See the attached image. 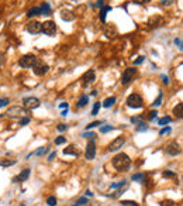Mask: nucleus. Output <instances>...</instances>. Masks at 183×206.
Returning a JSON list of instances; mask_svg holds the SVG:
<instances>
[{
	"instance_id": "obj_1",
	"label": "nucleus",
	"mask_w": 183,
	"mask_h": 206,
	"mask_svg": "<svg viewBox=\"0 0 183 206\" xmlns=\"http://www.w3.org/2000/svg\"><path fill=\"white\" fill-rule=\"evenodd\" d=\"M111 164L117 171H126V169H128L130 165H131V159H130V157H128L127 154L120 152V154H117V155L113 158Z\"/></svg>"
},
{
	"instance_id": "obj_2",
	"label": "nucleus",
	"mask_w": 183,
	"mask_h": 206,
	"mask_svg": "<svg viewBox=\"0 0 183 206\" xmlns=\"http://www.w3.org/2000/svg\"><path fill=\"white\" fill-rule=\"evenodd\" d=\"M142 104H144L142 97H141L140 95H137V93H133V95H130L127 97V106L128 107L140 109V107H142Z\"/></svg>"
},
{
	"instance_id": "obj_3",
	"label": "nucleus",
	"mask_w": 183,
	"mask_h": 206,
	"mask_svg": "<svg viewBox=\"0 0 183 206\" xmlns=\"http://www.w3.org/2000/svg\"><path fill=\"white\" fill-rule=\"evenodd\" d=\"M41 31L44 34H47V35H49V37H52V35H55L56 32V24L54 21H51V20H48V21L41 24Z\"/></svg>"
},
{
	"instance_id": "obj_4",
	"label": "nucleus",
	"mask_w": 183,
	"mask_h": 206,
	"mask_svg": "<svg viewBox=\"0 0 183 206\" xmlns=\"http://www.w3.org/2000/svg\"><path fill=\"white\" fill-rule=\"evenodd\" d=\"M35 61H37V56L32 55V54H27V55H24L20 58L18 63H20V66H23V68H31L32 65L35 63Z\"/></svg>"
},
{
	"instance_id": "obj_5",
	"label": "nucleus",
	"mask_w": 183,
	"mask_h": 206,
	"mask_svg": "<svg viewBox=\"0 0 183 206\" xmlns=\"http://www.w3.org/2000/svg\"><path fill=\"white\" fill-rule=\"evenodd\" d=\"M32 69H34V73L35 75H38V76H42V75H45L48 72V65L45 62H42V61H35V63L32 65Z\"/></svg>"
},
{
	"instance_id": "obj_6",
	"label": "nucleus",
	"mask_w": 183,
	"mask_h": 206,
	"mask_svg": "<svg viewBox=\"0 0 183 206\" xmlns=\"http://www.w3.org/2000/svg\"><path fill=\"white\" fill-rule=\"evenodd\" d=\"M6 114L8 117H24L27 114V110L24 107H20V106H13L6 111Z\"/></svg>"
},
{
	"instance_id": "obj_7",
	"label": "nucleus",
	"mask_w": 183,
	"mask_h": 206,
	"mask_svg": "<svg viewBox=\"0 0 183 206\" xmlns=\"http://www.w3.org/2000/svg\"><path fill=\"white\" fill-rule=\"evenodd\" d=\"M166 154L168 155H172V157H175V155H179L180 152H182V148H180V145L176 143V141H172V143H169L166 145Z\"/></svg>"
},
{
	"instance_id": "obj_8",
	"label": "nucleus",
	"mask_w": 183,
	"mask_h": 206,
	"mask_svg": "<svg viewBox=\"0 0 183 206\" xmlns=\"http://www.w3.org/2000/svg\"><path fill=\"white\" fill-rule=\"evenodd\" d=\"M24 107L25 109H37L38 106H40V100L37 99V97H24Z\"/></svg>"
},
{
	"instance_id": "obj_9",
	"label": "nucleus",
	"mask_w": 183,
	"mask_h": 206,
	"mask_svg": "<svg viewBox=\"0 0 183 206\" xmlns=\"http://www.w3.org/2000/svg\"><path fill=\"white\" fill-rule=\"evenodd\" d=\"M137 69H134V68H128V69H126V72L123 73V78H121V83L123 85H128L131 80H133V76L135 75Z\"/></svg>"
},
{
	"instance_id": "obj_10",
	"label": "nucleus",
	"mask_w": 183,
	"mask_h": 206,
	"mask_svg": "<svg viewBox=\"0 0 183 206\" xmlns=\"http://www.w3.org/2000/svg\"><path fill=\"white\" fill-rule=\"evenodd\" d=\"M124 144H126V138H124V137H117L116 140H113L111 143H110L109 150L110 151H117V150H120Z\"/></svg>"
},
{
	"instance_id": "obj_11",
	"label": "nucleus",
	"mask_w": 183,
	"mask_h": 206,
	"mask_svg": "<svg viewBox=\"0 0 183 206\" xmlns=\"http://www.w3.org/2000/svg\"><path fill=\"white\" fill-rule=\"evenodd\" d=\"M95 155H96V144H95V141L92 140L90 143H88L85 157H86V159H93V158H95Z\"/></svg>"
},
{
	"instance_id": "obj_12",
	"label": "nucleus",
	"mask_w": 183,
	"mask_h": 206,
	"mask_svg": "<svg viewBox=\"0 0 183 206\" xmlns=\"http://www.w3.org/2000/svg\"><path fill=\"white\" fill-rule=\"evenodd\" d=\"M96 75H95V69H89L85 75H83V78H82V80H83V86H88V85H90L93 80H95Z\"/></svg>"
},
{
	"instance_id": "obj_13",
	"label": "nucleus",
	"mask_w": 183,
	"mask_h": 206,
	"mask_svg": "<svg viewBox=\"0 0 183 206\" xmlns=\"http://www.w3.org/2000/svg\"><path fill=\"white\" fill-rule=\"evenodd\" d=\"M27 31L31 32V34H38V32H41V23H38V21H31V23H28Z\"/></svg>"
},
{
	"instance_id": "obj_14",
	"label": "nucleus",
	"mask_w": 183,
	"mask_h": 206,
	"mask_svg": "<svg viewBox=\"0 0 183 206\" xmlns=\"http://www.w3.org/2000/svg\"><path fill=\"white\" fill-rule=\"evenodd\" d=\"M30 172H31V171H30L28 168H25V169H23V171L18 174L17 179H18V181H27V179H28V176H30Z\"/></svg>"
},
{
	"instance_id": "obj_15",
	"label": "nucleus",
	"mask_w": 183,
	"mask_h": 206,
	"mask_svg": "<svg viewBox=\"0 0 183 206\" xmlns=\"http://www.w3.org/2000/svg\"><path fill=\"white\" fill-rule=\"evenodd\" d=\"M109 11H111V7L110 6H103V7L100 8V20L102 21H106V16H107V13Z\"/></svg>"
},
{
	"instance_id": "obj_16",
	"label": "nucleus",
	"mask_w": 183,
	"mask_h": 206,
	"mask_svg": "<svg viewBox=\"0 0 183 206\" xmlns=\"http://www.w3.org/2000/svg\"><path fill=\"white\" fill-rule=\"evenodd\" d=\"M88 103H89V96L83 95V96H80V99L78 100V104H76V106H78L79 109H82V107H85Z\"/></svg>"
},
{
	"instance_id": "obj_17",
	"label": "nucleus",
	"mask_w": 183,
	"mask_h": 206,
	"mask_svg": "<svg viewBox=\"0 0 183 206\" xmlns=\"http://www.w3.org/2000/svg\"><path fill=\"white\" fill-rule=\"evenodd\" d=\"M182 110H183V104H182V103H177V106L173 109V114H175L177 119H182V116H183Z\"/></svg>"
},
{
	"instance_id": "obj_18",
	"label": "nucleus",
	"mask_w": 183,
	"mask_h": 206,
	"mask_svg": "<svg viewBox=\"0 0 183 206\" xmlns=\"http://www.w3.org/2000/svg\"><path fill=\"white\" fill-rule=\"evenodd\" d=\"M104 34H106L109 38H113V37L117 34V30H116V27H114V25H111V30H110V27L107 25V27H106V30H104Z\"/></svg>"
},
{
	"instance_id": "obj_19",
	"label": "nucleus",
	"mask_w": 183,
	"mask_h": 206,
	"mask_svg": "<svg viewBox=\"0 0 183 206\" xmlns=\"http://www.w3.org/2000/svg\"><path fill=\"white\" fill-rule=\"evenodd\" d=\"M64 154H65V155L71 154V155H75V157H78V155H79L78 150H75V147H73V145H69L68 148H65V150H64Z\"/></svg>"
},
{
	"instance_id": "obj_20",
	"label": "nucleus",
	"mask_w": 183,
	"mask_h": 206,
	"mask_svg": "<svg viewBox=\"0 0 183 206\" xmlns=\"http://www.w3.org/2000/svg\"><path fill=\"white\" fill-rule=\"evenodd\" d=\"M37 14H41V8L40 7H32L28 10V13H27V17H34V16H37Z\"/></svg>"
},
{
	"instance_id": "obj_21",
	"label": "nucleus",
	"mask_w": 183,
	"mask_h": 206,
	"mask_svg": "<svg viewBox=\"0 0 183 206\" xmlns=\"http://www.w3.org/2000/svg\"><path fill=\"white\" fill-rule=\"evenodd\" d=\"M16 162H17L16 159H7V158L0 159V165L1 166H11V165H14Z\"/></svg>"
},
{
	"instance_id": "obj_22",
	"label": "nucleus",
	"mask_w": 183,
	"mask_h": 206,
	"mask_svg": "<svg viewBox=\"0 0 183 206\" xmlns=\"http://www.w3.org/2000/svg\"><path fill=\"white\" fill-rule=\"evenodd\" d=\"M41 8V14H45V16H49L51 14V6L48 4V3H44L42 4V7Z\"/></svg>"
},
{
	"instance_id": "obj_23",
	"label": "nucleus",
	"mask_w": 183,
	"mask_h": 206,
	"mask_svg": "<svg viewBox=\"0 0 183 206\" xmlns=\"http://www.w3.org/2000/svg\"><path fill=\"white\" fill-rule=\"evenodd\" d=\"M114 103H116V97H114V96H111V97H107V99L104 100L103 106H104V107H111Z\"/></svg>"
},
{
	"instance_id": "obj_24",
	"label": "nucleus",
	"mask_w": 183,
	"mask_h": 206,
	"mask_svg": "<svg viewBox=\"0 0 183 206\" xmlns=\"http://www.w3.org/2000/svg\"><path fill=\"white\" fill-rule=\"evenodd\" d=\"M88 203H89L88 198H79L75 202V205H72V206H83V205H88Z\"/></svg>"
},
{
	"instance_id": "obj_25",
	"label": "nucleus",
	"mask_w": 183,
	"mask_h": 206,
	"mask_svg": "<svg viewBox=\"0 0 183 206\" xmlns=\"http://www.w3.org/2000/svg\"><path fill=\"white\" fill-rule=\"evenodd\" d=\"M62 18L64 20H73L75 14H72L71 11H62Z\"/></svg>"
},
{
	"instance_id": "obj_26",
	"label": "nucleus",
	"mask_w": 183,
	"mask_h": 206,
	"mask_svg": "<svg viewBox=\"0 0 183 206\" xmlns=\"http://www.w3.org/2000/svg\"><path fill=\"white\" fill-rule=\"evenodd\" d=\"M172 121V119L169 117V116H165V117H162V119H159V121H158V124L159 126H165V124H168V123H170Z\"/></svg>"
},
{
	"instance_id": "obj_27",
	"label": "nucleus",
	"mask_w": 183,
	"mask_h": 206,
	"mask_svg": "<svg viewBox=\"0 0 183 206\" xmlns=\"http://www.w3.org/2000/svg\"><path fill=\"white\" fill-rule=\"evenodd\" d=\"M100 107H102V103H100V102H96L95 106H93V110H92V116H96V114L99 113V110H100Z\"/></svg>"
},
{
	"instance_id": "obj_28",
	"label": "nucleus",
	"mask_w": 183,
	"mask_h": 206,
	"mask_svg": "<svg viewBox=\"0 0 183 206\" xmlns=\"http://www.w3.org/2000/svg\"><path fill=\"white\" fill-rule=\"evenodd\" d=\"M124 185H127V182H126V179H123V181H120V182L111 183V185H110V188H111V189H116V188H120V186H124Z\"/></svg>"
},
{
	"instance_id": "obj_29",
	"label": "nucleus",
	"mask_w": 183,
	"mask_h": 206,
	"mask_svg": "<svg viewBox=\"0 0 183 206\" xmlns=\"http://www.w3.org/2000/svg\"><path fill=\"white\" fill-rule=\"evenodd\" d=\"M131 123H133V124H140V123H144V117H142V116L131 117Z\"/></svg>"
},
{
	"instance_id": "obj_30",
	"label": "nucleus",
	"mask_w": 183,
	"mask_h": 206,
	"mask_svg": "<svg viewBox=\"0 0 183 206\" xmlns=\"http://www.w3.org/2000/svg\"><path fill=\"white\" fill-rule=\"evenodd\" d=\"M147 130H148V126H147L145 123H140L138 127H137V131H138V133H142V131H147Z\"/></svg>"
},
{
	"instance_id": "obj_31",
	"label": "nucleus",
	"mask_w": 183,
	"mask_h": 206,
	"mask_svg": "<svg viewBox=\"0 0 183 206\" xmlns=\"http://www.w3.org/2000/svg\"><path fill=\"white\" fill-rule=\"evenodd\" d=\"M131 179L133 181H144V174L142 172H140V174H134L131 176Z\"/></svg>"
},
{
	"instance_id": "obj_32",
	"label": "nucleus",
	"mask_w": 183,
	"mask_h": 206,
	"mask_svg": "<svg viewBox=\"0 0 183 206\" xmlns=\"http://www.w3.org/2000/svg\"><path fill=\"white\" fill-rule=\"evenodd\" d=\"M66 143V138L62 137V135H59V137H56L55 138V144L56 145H61V144H65Z\"/></svg>"
},
{
	"instance_id": "obj_33",
	"label": "nucleus",
	"mask_w": 183,
	"mask_h": 206,
	"mask_svg": "<svg viewBox=\"0 0 183 206\" xmlns=\"http://www.w3.org/2000/svg\"><path fill=\"white\" fill-rule=\"evenodd\" d=\"M161 102H162V93L158 95V97L155 99V102L152 103V106H154V107H158V106H161Z\"/></svg>"
},
{
	"instance_id": "obj_34",
	"label": "nucleus",
	"mask_w": 183,
	"mask_h": 206,
	"mask_svg": "<svg viewBox=\"0 0 183 206\" xmlns=\"http://www.w3.org/2000/svg\"><path fill=\"white\" fill-rule=\"evenodd\" d=\"M121 205H124V206H138V203L134 202V200H121Z\"/></svg>"
},
{
	"instance_id": "obj_35",
	"label": "nucleus",
	"mask_w": 183,
	"mask_h": 206,
	"mask_svg": "<svg viewBox=\"0 0 183 206\" xmlns=\"http://www.w3.org/2000/svg\"><path fill=\"white\" fill-rule=\"evenodd\" d=\"M47 205L48 206H55L56 205V198H54V196H49V198L47 199Z\"/></svg>"
},
{
	"instance_id": "obj_36",
	"label": "nucleus",
	"mask_w": 183,
	"mask_h": 206,
	"mask_svg": "<svg viewBox=\"0 0 183 206\" xmlns=\"http://www.w3.org/2000/svg\"><path fill=\"white\" fill-rule=\"evenodd\" d=\"M163 176H165V178H175L176 176V174L175 172H172V171H163Z\"/></svg>"
},
{
	"instance_id": "obj_37",
	"label": "nucleus",
	"mask_w": 183,
	"mask_h": 206,
	"mask_svg": "<svg viewBox=\"0 0 183 206\" xmlns=\"http://www.w3.org/2000/svg\"><path fill=\"white\" fill-rule=\"evenodd\" d=\"M100 124H102V121H99V120L92 121L90 124H88V126H86V130H88V128H93V127H96V126H100Z\"/></svg>"
},
{
	"instance_id": "obj_38",
	"label": "nucleus",
	"mask_w": 183,
	"mask_h": 206,
	"mask_svg": "<svg viewBox=\"0 0 183 206\" xmlns=\"http://www.w3.org/2000/svg\"><path fill=\"white\" fill-rule=\"evenodd\" d=\"M113 130V126H103V127H100V133H107V131H111Z\"/></svg>"
},
{
	"instance_id": "obj_39",
	"label": "nucleus",
	"mask_w": 183,
	"mask_h": 206,
	"mask_svg": "<svg viewBox=\"0 0 183 206\" xmlns=\"http://www.w3.org/2000/svg\"><path fill=\"white\" fill-rule=\"evenodd\" d=\"M28 123H30V119L25 117V116L21 117V120H20V126H25V124H28Z\"/></svg>"
},
{
	"instance_id": "obj_40",
	"label": "nucleus",
	"mask_w": 183,
	"mask_h": 206,
	"mask_svg": "<svg viewBox=\"0 0 183 206\" xmlns=\"http://www.w3.org/2000/svg\"><path fill=\"white\" fill-rule=\"evenodd\" d=\"M161 206H175V203L172 200H163V202H161Z\"/></svg>"
},
{
	"instance_id": "obj_41",
	"label": "nucleus",
	"mask_w": 183,
	"mask_h": 206,
	"mask_svg": "<svg viewBox=\"0 0 183 206\" xmlns=\"http://www.w3.org/2000/svg\"><path fill=\"white\" fill-rule=\"evenodd\" d=\"M166 133H170V127H163L159 131V135H163V134H166Z\"/></svg>"
},
{
	"instance_id": "obj_42",
	"label": "nucleus",
	"mask_w": 183,
	"mask_h": 206,
	"mask_svg": "<svg viewBox=\"0 0 183 206\" xmlns=\"http://www.w3.org/2000/svg\"><path fill=\"white\" fill-rule=\"evenodd\" d=\"M83 137H85V138H90V140H93V138L96 137V133H85Z\"/></svg>"
},
{
	"instance_id": "obj_43",
	"label": "nucleus",
	"mask_w": 183,
	"mask_h": 206,
	"mask_svg": "<svg viewBox=\"0 0 183 206\" xmlns=\"http://www.w3.org/2000/svg\"><path fill=\"white\" fill-rule=\"evenodd\" d=\"M47 151H48L47 148H40V150H37V151H35L34 154H35V155H42V154H45Z\"/></svg>"
},
{
	"instance_id": "obj_44",
	"label": "nucleus",
	"mask_w": 183,
	"mask_h": 206,
	"mask_svg": "<svg viewBox=\"0 0 183 206\" xmlns=\"http://www.w3.org/2000/svg\"><path fill=\"white\" fill-rule=\"evenodd\" d=\"M8 103V99L7 97H3V99H0V107H4L6 104Z\"/></svg>"
},
{
	"instance_id": "obj_45",
	"label": "nucleus",
	"mask_w": 183,
	"mask_h": 206,
	"mask_svg": "<svg viewBox=\"0 0 183 206\" xmlns=\"http://www.w3.org/2000/svg\"><path fill=\"white\" fill-rule=\"evenodd\" d=\"M156 114H158V111L152 110V111H149V116H148V117H149V120H154L155 117H156Z\"/></svg>"
},
{
	"instance_id": "obj_46",
	"label": "nucleus",
	"mask_w": 183,
	"mask_h": 206,
	"mask_svg": "<svg viewBox=\"0 0 183 206\" xmlns=\"http://www.w3.org/2000/svg\"><path fill=\"white\" fill-rule=\"evenodd\" d=\"M56 128H58V131H65V130L68 128V126H66V124H58Z\"/></svg>"
},
{
	"instance_id": "obj_47",
	"label": "nucleus",
	"mask_w": 183,
	"mask_h": 206,
	"mask_svg": "<svg viewBox=\"0 0 183 206\" xmlns=\"http://www.w3.org/2000/svg\"><path fill=\"white\" fill-rule=\"evenodd\" d=\"M134 3H137V4H145V3H148L149 0H133Z\"/></svg>"
},
{
	"instance_id": "obj_48",
	"label": "nucleus",
	"mask_w": 183,
	"mask_h": 206,
	"mask_svg": "<svg viewBox=\"0 0 183 206\" xmlns=\"http://www.w3.org/2000/svg\"><path fill=\"white\" fill-rule=\"evenodd\" d=\"M55 155H56V152L54 151V152H51L49 155H48V161H52V159L55 158Z\"/></svg>"
},
{
	"instance_id": "obj_49",
	"label": "nucleus",
	"mask_w": 183,
	"mask_h": 206,
	"mask_svg": "<svg viewBox=\"0 0 183 206\" xmlns=\"http://www.w3.org/2000/svg\"><path fill=\"white\" fill-rule=\"evenodd\" d=\"M144 61V56H138V59H135V62H134V65H140V63Z\"/></svg>"
},
{
	"instance_id": "obj_50",
	"label": "nucleus",
	"mask_w": 183,
	"mask_h": 206,
	"mask_svg": "<svg viewBox=\"0 0 183 206\" xmlns=\"http://www.w3.org/2000/svg\"><path fill=\"white\" fill-rule=\"evenodd\" d=\"M175 44H176V45H177L179 48H182V40H180V38H176V40H175Z\"/></svg>"
},
{
	"instance_id": "obj_51",
	"label": "nucleus",
	"mask_w": 183,
	"mask_h": 206,
	"mask_svg": "<svg viewBox=\"0 0 183 206\" xmlns=\"http://www.w3.org/2000/svg\"><path fill=\"white\" fill-rule=\"evenodd\" d=\"M162 79H163V83H169V78H168V76H165V75H162Z\"/></svg>"
},
{
	"instance_id": "obj_52",
	"label": "nucleus",
	"mask_w": 183,
	"mask_h": 206,
	"mask_svg": "<svg viewBox=\"0 0 183 206\" xmlns=\"http://www.w3.org/2000/svg\"><path fill=\"white\" fill-rule=\"evenodd\" d=\"M59 107H61V109H68V103H61Z\"/></svg>"
},
{
	"instance_id": "obj_53",
	"label": "nucleus",
	"mask_w": 183,
	"mask_h": 206,
	"mask_svg": "<svg viewBox=\"0 0 183 206\" xmlns=\"http://www.w3.org/2000/svg\"><path fill=\"white\" fill-rule=\"evenodd\" d=\"M97 6H99L100 8L103 7V0H99V1H97Z\"/></svg>"
},
{
	"instance_id": "obj_54",
	"label": "nucleus",
	"mask_w": 183,
	"mask_h": 206,
	"mask_svg": "<svg viewBox=\"0 0 183 206\" xmlns=\"http://www.w3.org/2000/svg\"><path fill=\"white\" fill-rule=\"evenodd\" d=\"M86 196H93V193L90 190H86Z\"/></svg>"
},
{
	"instance_id": "obj_55",
	"label": "nucleus",
	"mask_w": 183,
	"mask_h": 206,
	"mask_svg": "<svg viewBox=\"0 0 183 206\" xmlns=\"http://www.w3.org/2000/svg\"><path fill=\"white\" fill-rule=\"evenodd\" d=\"M66 114H68V109H65V110L62 111V116H66Z\"/></svg>"
},
{
	"instance_id": "obj_56",
	"label": "nucleus",
	"mask_w": 183,
	"mask_h": 206,
	"mask_svg": "<svg viewBox=\"0 0 183 206\" xmlns=\"http://www.w3.org/2000/svg\"><path fill=\"white\" fill-rule=\"evenodd\" d=\"M88 206H96L95 203H88Z\"/></svg>"
},
{
	"instance_id": "obj_57",
	"label": "nucleus",
	"mask_w": 183,
	"mask_h": 206,
	"mask_svg": "<svg viewBox=\"0 0 183 206\" xmlns=\"http://www.w3.org/2000/svg\"><path fill=\"white\" fill-rule=\"evenodd\" d=\"M20 206H25V205H20Z\"/></svg>"
}]
</instances>
